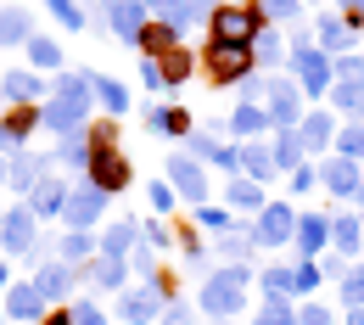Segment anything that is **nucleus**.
Returning <instances> with one entry per match:
<instances>
[{
    "label": "nucleus",
    "mask_w": 364,
    "mask_h": 325,
    "mask_svg": "<svg viewBox=\"0 0 364 325\" xmlns=\"http://www.w3.org/2000/svg\"><path fill=\"white\" fill-rule=\"evenodd\" d=\"M168 325H191V309H168Z\"/></svg>",
    "instance_id": "nucleus-36"
},
{
    "label": "nucleus",
    "mask_w": 364,
    "mask_h": 325,
    "mask_svg": "<svg viewBox=\"0 0 364 325\" xmlns=\"http://www.w3.org/2000/svg\"><path fill=\"white\" fill-rule=\"evenodd\" d=\"M90 280H101V286H124V264L101 252V258H95V264H90Z\"/></svg>",
    "instance_id": "nucleus-19"
},
{
    "label": "nucleus",
    "mask_w": 364,
    "mask_h": 325,
    "mask_svg": "<svg viewBox=\"0 0 364 325\" xmlns=\"http://www.w3.org/2000/svg\"><path fill=\"white\" fill-rule=\"evenodd\" d=\"M129 241H135V225H112V230H107V241H101V252H107V258H118Z\"/></svg>",
    "instance_id": "nucleus-23"
},
{
    "label": "nucleus",
    "mask_w": 364,
    "mask_h": 325,
    "mask_svg": "<svg viewBox=\"0 0 364 325\" xmlns=\"http://www.w3.org/2000/svg\"><path fill=\"white\" fill-rule=\"evenodd\" d=\"M286 230H291V213H286V208H269L264 225H258V241H286Z\"/></svg>",
    "instance_id": "nucleus-16"
},
{
    "label": "nucleus",
    "mask_w": 364,
    "mask_h": 325,
    "mask_svg": "<svg viewBox=\"0 0 364 325\" xmlns=\"http://www.w3.org/2000/svg\"><path fill=\"white\" fill-rule=\"evenodd\" d=\"M235 280H241V270H230V275L208 280V297H202V303H208L213 314H235V309H241V286H235Z\"/></svg>",
    "instance_id": "nucleus-7"
},
{
    "label": "nucleus",
    "mask_w": 364,
    "mask_h": 325,
    "mask_svg": "<svg viewBox=\"0 0 364 325\" xmlns=\"http://www.w3.org/2000/svg\"><path fill=\"white\" fill-rule=\"evenodd\" d=\"M135 46H140V56H151V62H157V56H168V50H180V34H174L168 23H146Z\"/></svg>",
    "instance_id": "nucleus-9"
},
{
    "label": "nucleus",
    "mask_w": 364,
    "mask_h": 325,
    "mask_svg": "<svg viewBox=\"0 0 364 325\" xmlns=\"http://www.w3.org/2000/svg\"><path fill=\"white\" fill-rule=\"evenodd\" d=\"M336 241H342V247H353V241H359V225H348V219H342V225H336Z\"/></svg>",
    "instance_id": "nucleus-33"
},
{
    "label": "nucleus",
    "mask_w": 364,
    "mask_h": 325,
    "mask_svg": "<svg viewBox=\"0 0 364 325\" xmlns=\"http://www.w3.org/2000/svg\"><path fill=\"white\" fill-rule=\"evenodd\" d=\"M101 202H107V196L90 186V191H79V196H68V208H62V213H68V225H73V230H85V225L101 219Z\"/></svg>",
    "instance_id": "nucleus-8"
},
{
    "label": "nucleus",
    "mask_w": 364,
    "mask_h": 325,
    "mask_svg": "<svg viewBox=\"0 0 364 325\" xmlns=\"http://www.w3.org/2000/svg\"><path fill=\"white\" fill-rule=\"evenodd\" d=\"M353 325H364V309H359V314H353Z\"/></svg>",
    "instance_id": "nucleus-39"
},
{
    "label": "nucleus",
    "mask_w": 364,
    "mask_h": 325,
    "mask_svg": "<svg viewBox=\"0 0 364 325\" xmlns=\"http://www.w3.org/2000/svg\"><path fill=\"white\" fill-rule=\"evenodd\" d=\"M68 270H62V264H46V270H40V280H34V286H40V297H62V292H68Z\"/></svg>",
    "instance_id": "nucleus-17"
},
{
    "label": "nucleus",
    "mask_w": 364,
    "mask_h": 325,
    "mask_svg": "<svg viewBox=\"0 0 364 325\" xmlns=\"http://www.w3.org/2000/svg\"><path fill=\"white\" fill-rule=\"evenodd\" d=\"M73 325H107V314H101L95 303H79V309H73Z\"/></svg>",
    "instance_id": "nucleus-28"
},
{
    "label": "nucleus",
    "mask_w": 364,
    "mask_h": 325,
    "mask_svg": "<svg viewBox=\"0 0 364 325\" xmlns=\"http://www.w3.org/2000/svg\"><path fill=\"white\" fill-rule=\"evenodd\" d=\"M303 79H309V90H319V85H325V62H319V56H309V62H303Z\"/></svg>",
    "instance_id": "nucleus-30"
},
{
    "label": "nucleus",
    "mask_w": 364,
    "mask_h": 325,
    "mask_svg": "<svg viewBox=\"0 0 364 325\" xmlns=\"http://www.w3.org/2000/svg\"><path fill=\"white\" fill-rule=\"evenodd\" d=\"M6 95L34 101V95H40V79H34V73H6Z\"/></svg>",
    "instance_id": "nucleus-21"
},
{
    "label": "nucleus",
    "mask_w": 364,
    "mask_h": 325,
    "mask_svg": "<svg viewBox=\"0 0 364 325\" xmlns=\"http://www.w3.org/2000/svg\"><path fill=\"white\" fill-rule=\"evenodd\" d=\"M325 180H331L336 191H359V180H353V169H348V163H325Z\"/></svg>",
    "instance_id": "nucleus-24"
},
{
    "label": "nucleus",
    "mask_w": 364,
    "mask_h": 325,
    "mask_svg": "<svg viewBox=\"0 0 364 325\" xmlns=\"http://www.w3.org/2000/svg\"><path fill=\"white\" fill-rule=\"evenodd\" d=\"M11 180H17V186H23V191H34V180H40V157H23Z\"/></svg>",
    "instance_id": "nucleus-26"
},
{
    "label": "nucleus",
    "mask_w": 364,
    "mask_h": 325,
    "mask_svg": "<svg viewBox=\"0 0 364 325\" xmlns=\"http://www.w3.org/2000/svg\"><path fill=\"white\" fill-rule=\"evenodd\" d=\"M303 325H331V320H325V309H309V314H303Z\"/></svg>",
    "instance_id": "nucleus-37"
},
{
    "label": "nucleus",
    "mask_w": 364,
    "mask_h": 325,
    "mask_svg": "<svg viewBox=\"0 0 364 325\" xmlns=\"http://www.w3.org/2000/svg\"><path fill=\"white\" fill-rule=\"evenodd\" d=\"M90 90L101 95V107H107V112H124V107H129V90H124L118 79H90Z\"/></svg>",
    "instance_id": "nucleus-14"
},
{
    "label": "nucleus",
    "mask_w": 364,
    "mask_h": 325,
    "mask_svg": "<svg viewBox=\"0 0 364 325\" xmlns=\"http://www.w3.org/2000/svg\"><path fill=\"white\" fill-rule=\"evenodd\" d=\"M0 40H6V46L28 40V17H23V11H0Z\"/></svg>",
    "instance_id": "nucleus-18"
},
{
    "label": "nucleus",
    "mask_w": 364,
    "mask_h": 325,
    "mask_svg": "<svg viewBox=\"0 0 364 325\" xmlns=\"http://www.w3.org/2000/svg\"><path fill=\"white\" fill-rule=\"evenodd\" d=\"M62 208H68V186H62V180H34V191H28V213H34V219H50V213H62Z\"/></svg>",
    "instance_id": "nucleus-6"
},
{
    "label": "nucleus",
    "mask_w": 364,
    "mask_h": 325,
    "mask_svg": "<svg viewBox=\"0 0 364 325\" xmlns=\"http://www.w3.org/2000/svg\"><path fill=\"white\" fill-rule=\"evenodd\" d=\"M0 230H6V247H11V252H23V247L34 241V213H28V208H17V213H6V225H0Z\"/></svg>",
    "instance_id": "nucleus-11"
},
{
    "label": "nucleus",
    "mask_w": 364,
    "mask_h": 325,
    "mask_svg": "<svg viewBox=\"0 0 364 325\" xmlns=\"http://www.w3.org/2000/svg\"><path fill=\"white\" fill-rule=\"evenodd\" d=\"M157 68H163V85H180L185 73H191V56H185V50H168Z\"/></svg>",
    "instance_id": "nucleus-20"
},
{
    "label": "nucleus",
    "mask_w": 364,
    "mask_h": 325,
    "mask_svg": "<svg viewBox=\"0 0 364 325\" xmlns=\"http://www.w3.org/2000/svg\"><path fill=\"white\" fill-rule=\"evenodd\" d=\"M151 314H157V292H129V297H124V320L146 325Z\"/></svg>",
    "instance_id": "nucleus-13"
},
{
    "label": "nucleus",
    "mask_w": 364,
    "mask_h": 325,
    "mask_svg": "<svg viewBox=\"0 0 364 325\" xmlns=\"http://www.w3.org/2000/svg\"><path fill=\"white\" fill-rule=\"evenodd\" d=\"M348 297H353V303L364 297V275H353V280H348Z\"/></svg>",
    "instance_id": "nucleus-35"
},
{
    "label": "nucleus",
    "mask_w": 364,
    "mask_h": 325,
    "mask_svg": "<svg viewBox=\"0 0 364 325\" xmlns=\"http://www.w3.org/2000/svg\"><path fill=\"white\" fill-rule=\"evenodd\" d=\"M62 252H68V258H85V252H90V235H85V230H73L68 241H62Z\"/></svg>",
    "instance_id": "nucleus-29"
},
{
    "label": "nucleus",
    "mask_w": 364,
    "mask_h": 325,
    "mask_svg": "<svg viewBox=\"0 0 364 325\" xmlns=\"http://www.w3.org/2000/svg\"><path fill=\"white\" fill-rule=\"evenodd\" d=\"M85 95H90V79L68 73V79H62V95H56L46 112H40V124H50L56 135H68V129H73V124L85 118Z\"/></svg>",
    "instance_id": "nucleus-1"
},
{
    "label": "nucleus",
    "mask_w": 364,
    "mask_h": 325,
    "mask_svg": "<svg viewBox=\"0 0 364 325\" xmlns=\"http://www.w3.org/2000/svg\"><path fill=\"white\" fill-rule=\"evenodd\" d=\"M112 28H118V34H124V40L135 46V40H140V28H146V17H140L135 6H124V0H118V6H112Z\"/></svg>",
    "instance_id": "nucleus-12"
},
{
    "label": "nucleus",
    "mask_w": 364,
    "mask_h": 325,
    "mask_svg": "<svg viewBox=\"0 0 364 325\" xmlns=\"http://www.w3.org/2000/svg\"><path fill=\"white\" fill-rule=\"evenodd\" d=\"M230 196H235L241 208H252V202H258V191H252V186H230Z\"/></svg>",
    "instance_id": "nucleus-32"
},
{
    "label": "nucleus",
    "mask_w": 364,
    "mask_h": 325,
    "mask_svg": "<svg viewBox=\"0 0 364 325\" xmlns=\"http://www.w3.org/2000/svg\"><path fill=\"white\" fill-rule=\"evenodd\" d=\"M6 314H17V320H40V314H46L40 286H11V292H6Z\"/></svg>",
    "instance_id": "nucleus-10"
},
{
    "label": "nucleus",
    "mask_w": 364,
    "mask_h": 325,
    "mask_svg": "<svg viewBox=\"0 0 364 325\" xmlns=\"http://www.w3.org/2000/svg\"><path fill=\"white\" fill-rule=\"evenodd\" d=\"M252 34H258V17H252V11H241V6L213 11V40H225V46H247Z\"/></svg>",
    "instance_id": "nucleus-4"
},
{
    "label": "nucleus",
    "mask_w": 364,
    "mask_h": 325,
    "mask_svg": "<svg viewBox=\"0 0 364 325\" xmlns=\"http://www.w3.org/2000/svg\"><path fill=\"white\" fill-rule=\"evenodd\" d=\"M46 325H73V314H50V320Z\"/></svg>",
    "instance_id": "nucleus-38"
},
{
    "label": "nucleus",
    "mask_w": 364,
    "mask_h": 325,
    "mask_svg": "<svg viewBox=\"0 0 364 325\" xmlns=\"http://www.w3.org/2000/svg\"><path fill=\"white\" fill-rule=\"evenodd\" d=\"M168 180H174L185 196H202V174H196V163H185V157H174V163H168Z\"/></svg>",
    "instance_id": "nucleus-15"
},
{
    "label": "nucleus",
    "mask_w": 364,
    "mask_h": 325,
    "mask_svg": "<svg viewBox=\"0 0 364 325\" xmlns=\"http://www.w3.org/2000/svg\"><path fill=\"white\" fill-rule=\"evenodd\" d=\"M258 325H291V314H286L280 303H269V309H264V320H258Z\"/></svg>",
    "instance_id": "nucleus-31"
},
{
    "label": "nucleus",
    "mask_w": 364,
    "mask_h": 325,
    "mask_svg": "<svg viewBox=\"0 0 364 325\" xmlns=\"http://www.w3.org/2000/svg\"><path fill=\"white\" fill-rule=\"evenodd\" d=\"M325 230H331L325 219H303V247H319V241H325Z\"/></svg>",
    "instance_id": "nucleus-27"
},
{
    "label": "nucleus",
    "mask_w": 364,
    "mask_h": 325,
    "mask_svg": "<svg viewBox=\"0 0 364 325\" xmlns=\"http://www.w3.org/2000/svg\"><path fill=\"white\" fill-rule=\"evenodd\" d=\"M50 11H56V23H62V28H79V23H85V11H79L73 0H50Z\"/></svg>",
    "instance_id": "nucleus-25"
},
{
    "label": "nucleus",
    "mask_w": 364,
    "mask_h": 325,
    "mask_svg": "<svg viewBox=\"0 0 364 325\" xmlns=\"http://www.w3.org/2000/svg\"><path fill=\"white\" fill-rule=\"evenodd\" d=\"M28 62L34 68H62V50L50 46V40H28Z\"/></svg>",
    "instance_id": "nucleus-22"
},
{
    "label": "nucleus",
    "mask_w": 364,
    "mask_h": 325,
    "mask_svg": "<svg viewBox=\"0 0 364 325\" xmlns=\"http://www.w3.org/2000/svg\"><path fill=\"white\" fill-rule=\"evenodd\" d=\"M325 135H331V124H325V118H309V140H314V146H319V140H325Z\"/></svg>",
    "instance_id": "nucleus-34"
},
{
    "label": "nucleus",
    "mask_w": 364,
    "mask_h": 325,
    "mask_svg": "<svg viewBox=\"0 0 364 325\" xmlns=\"http://www.w3.org/2000/svg\"><path fill=\"white\" fill-rule=\"evenodd\" d=\"M0 286H6V270H0Z\"/></svg>",
    "instance_id": "nucleus-40"
},
{
    "label": "nucleus",
    "mask_w": 364,
    "mask_h": 325,
    "mask_svg": "<svg viewBox=\"0 0 364 325\" xmlns=\"http://www.w3.org/2000/svg\"><path fill=\"white\" fill-rule=\"evenodd\" d=\"M34 124H40V107H34V101H17V107L0 118V146H23V140L34 135Z\"/></svg>",
    "instance_id": "nucleus-5"
},
{
    "label": "nucleus",
    "mask_w": 364,
    "mask_h": 325,
    "mask_svg": "<svg viewBox=\"0 0 364 325\" xmlns=\"http://www.w3.org/2000/svg\"><path fill=\"white\" fill-rule=\"evenodd\" d=\"M208 68H213V79H219V85H235V79H247L252 56H247V46H225V40H213V50H208Z\"/></svg>",
    "instance_id": "nucleus-3"
},
{
    "label": "nucleus",
    "mask_w": 364,
    "mask_h": 325,
    "mask_svg": "<svg viewBox=\"0 0 364 325\" xmlns=\"http://www.w3.org/2000/svg\"><path fill=\"white\" fill-rule=\"evenodd\" d=\"M129 157L118 151V146H107V151H90V186L107 196V191H129Z\"/></svg>",
    "instance_id": "nucleus-2"
}]
</instances>
